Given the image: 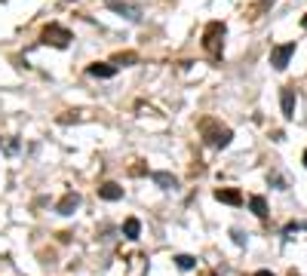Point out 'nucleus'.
I'll list each match as a JSON object with an SVG mask.
<instances>
[{
    "mask_svg": "<svg viewBox=\"0 0 307 276\" xmlns=\"http://www.w3.org/2000/svg\"><path fill=\"white\" fill-rule=\"evenodd\" d=\"M71 40H74V37H71V31H68V28H62V25H56V22L43 28V43H52V46L65 49Z\"/></svg>",
    "mask_w": 307,
    "mask_h": 276,
    "instance_id": "2",
    "label": "nucleus"
},
{
    "mask_svg": "<svg viewBox=\"0 0 307 276\" xmlns=\"http://www.w3.org/2000/svg\"><path fill=\"white\" fill-rule=\"evenodd\" d=\"M224 22H209L206 25V31H203V46H206V52L212 55V59H218L221 55V40H224Z\"/></svg>",
    "mask_w": 307,
    "mask_h": 276,
    "instance_id": "1",
    "label": "nucleus"
},
{
    "mask_svg": "<svg viewBox=\"0 0 307 276\" xmlns=\"http://www.w3.org/2000/svg\"><path fill=\"white\" fill-rule=\"evenodd\" d=\"M304 166H307V151H304Z\"/></svg>",
    "mask_w": 307,
    "mask_h": 276,
    "instance_id": "18",
    "label": "nucleus"
},
{
    "mask_svg": "<svg viewBox=\"0 0 307 276\" xmlns=\"http://www.w3.org/2000/svg\"><path fill=\"white\" fill-rule=\"evenodd\" d=\"M280 104H283V117L292 120V117H295V89H292V86H286V89L280 92Z\"/></svg>",
    "mask_w": 307,
    "mask_h": 276,
    "instance_id": "5",
    "label": "nucleus"
},
{
    "mask_svg": "<svg viewBox=\"0 0 307 276\" xmlns=\"http://www.w3.org/2000/svg\"><path fill=\"white\" fill-rule=\"evenodd\" d=\"M99 196L107 199V202H117V199L123 196V187H120V184H114V181H107V184H102V187H99Z\"/></svg>",
    "mask_w": 307,
    "mask_h": 276,
    "instance_id": "8",
    "label": "nucleus"
},
{
    "mask_svg": "<svg viewBox=\"0 0 307 276\" xmlns=\"http://www.w3.org/2000/svg\"><path fill=\"white\" fill-rule=\"evenodd\" d=\"M200 129L206 132V138H209V144H212V147H227V144H230V138H233L230 129H224V126H221V129H215V123H212V120H206Z\"/></svg>",
    "mask_w": 307,
    "mask_h": 276,
    "instance_id": "3",
    "label": "nucleus"
},
{
    "mask_svg": "<svg viewBox=\"0 0 307 276\" xmlns=\"http://www.w3.org/2000/svg\"><path fill=\"white\" fill-rule=\"evenodd\" d=\"M80 206V196L77 193H65L62 199H59V206H56V212L59 215H74V209Z\"/></svg>",
    "mask_w": 307,
    "mask_h": 276,
    "instance_id": "7",
    "label": "nucleus"
},
{
    "mask_svg": "<svg viewBox=\"0 0 307 276\" xmlns=\"http://www.w3.org/2000/svg\"><path fill=\"white\" fill-rule=\"evenodd\" d=\"M123 233H126V239H138L141 221H138V218H126V221H123Z\"/></svg>",
    "mask_w": 307,
    "mask_h": 276,
    "instance_id": "11",
    "label": "nucleus"
},
{
    "mask_svg": "<svg viewBox=\"0 0 307 276\" xmlns=\"http://www.w3.org/2000/svg\"><path fill=\"white\" fill-rule=\"evenodd\" d=\"M295 55V43L289 40V43H280V46H274L270 49V65H274L277 71H286V65H289V59Z\"/></svg>",
    "mask_w": 307,
    "mask_h": 276,
    "instance_id": "4",
    "label": "nucleus"
},
{
    "mask_svg": "<svg viewBox=\"0 0 307 276\" xmlns=\"http://www.w3.org/2000/svg\"><path fill=\"white\" fill-rule=\"evenodd\" d=\"M249 209L255 212L258 218H267V202H264V196H252V199H249Z\"/></svg>",
    "mask_w": 307,
    "mask_h": 276,
    "instance_id": "12",
    "label": "nucleus"
},
{
    "mask_svg": "<svg viewBox=\"0 0 307 276\" xmlns=\"http://www.w3.org/2000/svg\"><path fill=\"white\" fill-rule=\"evenodd\" d=\"M123 62H126V65L135 62V55H132V52H126V55H117V59H114V65H123Z\"/></svg>",
    "mask_w": 307,
    "mask_h": 276,
    "instance_id": "15",
    "label": "nucleus"
},
{
    "mask_svg": "<svg viewBox=\"0 0 307 276\" xmlns=\"http://www.w3.org/2000/svg\"><path fill=\"white\" fill-rule=\"evenodd\" d=\"M89 74L107 80V77H114V74H117V65H89Z\"/></svg>",
    "mask_w": 307,
    "mask_h": 276,
    "instance_id": "10",
    "label": "nucleus"
},
{
    "mask_svg": "<svg viewBox=\"0 0 307 276\" xmlns=\"http://www.w3.org/2000/svg\"><path fill=\"white\" fill-rule=\"evenodd\" d=\"M151 178H154V181L160 184V187H166V190H169V187H175V184H178V181H175V178H172L169 172H154Z\"/></svg>",
    "mask_w": 307,
    "mask_h": 276,
    "instance_id": "13",
    "label": "nucleus"
},
{
    "mask_svg": "<svg viewBox=\"0 0 307 276\" xmlns=\"http://www.w3.org/2000/svg\"><path fill=\"white\" fill-rule=\"evenodd\" d=\"M111 9H114V12H120V15H126V18H129V22H138V6H129V3H117V0H114V3H111Z\"/></svg>",
    "mask_w": 307,
    "mask_h": 276,
    "instance_id": "9",
    "label": "nucleus"
},
{
    "mask_svg": "<svg viewBox=\"0 0 307 276\" xmlns=\"http://www.w3.org/2000/svg\"><path fill=\"white\" fill-rule=\"evenodd\" d=\"M233 243H237V246H243V243H246V236H243L240 230H233Z\"/></svg>",
    "mask_w": 307,
    "mask_h": 276,
    "instance_id": "16",
    "label": "nucleus"
},
{
    "mask_svg": "<svg viewBox=\"0 0 307 276\" xmlns=\"http://www.w3.org/2000/svg\"><path fill=\"white\" fill-rule=\"evenodd\" d=\"M215 199L227 202V206H243V193L233 190V187H218V190H215Z\"/></svg>",
    "mask_w": 307,
    "mask_h": 276,
    "instance_id": "6",
    "label": "nucleus"
},
{
    "mask_svg": "<svg viewBox=\"0 0 307 276\" xmlns=\"http://www.w3.org/2000/svg\"><path fill=\"white\" fill-rule=\"evenodd\" d=\"M175 264H178V270H194V264H197V261H194L191 255H178V258H175Z\"/></svg>",
    "mask_w": 307,
    "mask_h": 276,
    "instance_id": "14",
    "label": "nucleus"
},
{
    "mask_svg": "<svg viewBox=\"0 0 307 276\" xmlns=\"http://www.w3.org/2000/svg\"><path fill=\"white\" fill-rule=\"evenodd\" d=\"M255 276H274V273H267V270H258V273H255Z\"/></svg>",
    "mask_w": 307,
    "mask_h": 276,
    "instance_id": "17",
    "label": "nucleus"
},
{
    "mask_svg": "<svg viewBox=\"0 0 307 276\" xmlns=\"http://www.w3.org/2000/svg\"><path fill=\"white\" fill-rule=\"evenodd\" d=\"M304 28H307V15H304Z\"/></svg>",
    "mask_w": 307,
    "mask_h": 276,
    "instance_id": "19",
    "label": "nucleus"
}]
</instances>
